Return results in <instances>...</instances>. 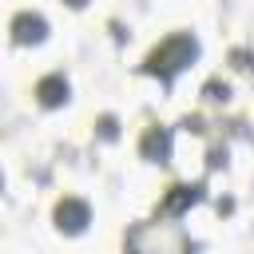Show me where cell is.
<instances>
[{
    "instance_id": "3",
    "label": "cell",
    "mask_w": 254,
    "mask_h": 254,
    "mask_svg": "<svg viewBox=\"0 0 254 254\" xmlns=\"http://www.w3.org/2000/svg\"><path fill=\"white\" fill-rule=\"evenodd\" d=\"M52 222H56V230H64V234H83L87 222H91V206H87L83 198H75V194H64V198L52 206Z\"/></svg>"
},
{
    "instance_id": "7",
    "label": "cell",
    "mask_w": 254,
    "mask_h": 254,
    "mask_svg": "<svg viewBox=\"0 0 254 254\" xmlns=\"http://www.w3.org/2000/svg\"><path fill=\"white\" fill-rule=\"evenodd\" d=\"M95 135H99V139H115V135H119V119H115V115H99V119H95Z\"/></svg>"
},
{
    "instance_id": "2",
    "label": "cell",
    "mask_w": 254,
    "mask_h": 254,
    "mask_svg": "<svg viewBox=\"0 0 254 254\" xmlns=\"http://www.w3.org/2000/svg\"><path fill=\"white\" fill-rule=\"evenodd\" d=\"M127 250L131 254H190V242L175 222H139L127 234Z\"/></svg>"
},
{
    "instance_id": "4",
    "label": "cell",
    "mask_w": 254,
    "mask_h": 254,
    "mask_svg": "<svg viewBox=\"0 0 254 254\" xmlns=\"http://www.w3.org/2000/svg\"><path fill=\"white\" fill-rule=\"evenodd\" d=\"M171 147H175V139H171V127H163V123H151L139 135V155L147 163H167L171 159Z\"/></svg>"
},
{
    "instance_id": "8",
    "label": "cell",
    "mask_w": 254,
    "mask_h": 254,
    "mask_svg": "<svg viewBox=\"0 0 254 254\" xmlns=\"http://www.w3.org/2000/svg\"><path fill=\"white\" fill-rule=\"evenodd\" d=\"M64 4H71V8H83V4H87V0H64Z\"/></svg>"
},
{
    "instance_id": "6",
    "label": "cell",
    "mask_w": 254,
    "mask_h": 254,
    "mask_svg": "<svg viewBox=\"0 0 254 254\" xmlns=\"http://www.w3.org/2000/svg\"><path fill=\"white\" fill-rule=\"evenodd\" d=\"M36 103L40 107H64L67 99H71V83L60 75V71H48V75H40L36 79Z\"/></svg>"
},
{
    "instance_id": "5",
    "label": "cell",
    "mask_w": 254,
    "mask_h": 254,
    "mask_svg": "<svg viewBox=\"0 0 254 254\" xmlns=\"http://www.w3.org/2000/svg\"><path fill=\"white\" fill-rule=\"evenodd\" d=\"M8 28H12V40H16V44H40V40L48 36V20H44V12H32V8L16 12Z\"/></svg>"
},
{
    "instance_id": "1",
    "label": "cell",
    "mask_w": 254,
    "mask_h": 254,
    "mask_svg": "<svg viewBox=\"0 0 254 254\" xmlns=\"http://www.w3.org/2000/svg\"><path fill=\"white\" fill-rule=\"evenodd\" d=\"M198 60V40L190 36V32H171L167 40H159L151 52H147V60H143V71L147 75H159V79H175L187 64H194Z\"/></svg>"
}]
</instances>
